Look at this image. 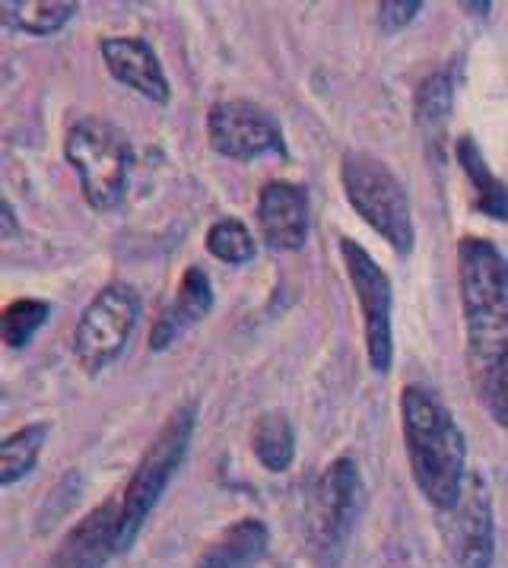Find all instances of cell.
Here are the masks:
<instances>
[{"label":"cell","instance_id":"cell-1","mask_svg":"<svg viewBox=\"0 0 508 568\" xmlns=\"http://www.w3.org/2000/svg\"><path fill=\"white\" fill-rule=\"evenodd\" d=\"M458 296L474 397L508 433V257L496 242L480 235L458 242Z\"/></svg>","mask_w":508,"mask_h":568},{"label":"cell","instance_id":"cell-2","mask_svg":"<svg viewBox=\"0 0 508 568\" xmlns=\"http://www.w3.org/2000/svg\"><path fill=\"white\" fill-rule=\"evenodd\" d=\"M400 433L419 496L436 508L451 511L467 483V438L458 419L436 390L407 385L400 390Z\"/></svg>","mask_w":508,"mask_h":568},{"label":"cell","instance_id":"cell-3","mask_svg":"<svg viewBox=\"0 0 508 568\" xmlns=\"http://www.w3.org/2000/svg\"><path fill=\"white\" fill-rule=\"evenodd\" d=\"M194 426H197V400H185L182 407L169 413L156 438L140 455L138 467L118 499V552H128L134 546L143 521L150 518L162 493L169 489L175 470L185 460L187 445L194 438Z\"/></svg>","mask_w":508,"mask_h":568},{"label":"cell","instance_id":"cell-4","mask_svg":"<svg viewBox=\"0 0 508 568\" xmlns=\"http://www.w3.org/2000/svg\"><path fill=\"white\" fill-rule=\"evenodd\" d=\"M64 160L80 179L87 204L105 213L115 210L131 184L134 172V143L105 118H80L64 134Z\"/></svg>","mask_w":508,"mask_h":568},{"label":"cell","instance_id":"cell-5","mask_svg":"<svg viewBox=\"0 0 508 568\" xmlns=\"http://www.w3.org/2000/svg\"><path fill=\"white\" fill-rule=\"evenodd\" d=\"M341 184L359 220L375 229L394 254H410L416 245L410 197L394 169L369 150H347L341 156Z\"/></svg>","mask_w":508,"mask_h":568},{"label":"cell","instance_id":"cell-6","mask_svg":"<svg viewBox=\"0 0 508 568\" xmlns=\"http://www.w3.org/2000/svg\"><path fill=\"white\" fill-rule=\"evenodd\" d=\"M140 308H143L140 293L121 280L105 283L90 298V305L83 308L73 331V359L83 375L95 378L128 349V343L138 331Z\"/></svg>","mask_w":508,"mask_h":568},{"label":"cell","instance_id":"cell-7","mask_svg":"<svg viewBox=\"0 0 508 568\" xmlns=\"http://www.w3.org/2000/svg\"><path fill=\"white\" fill-rule=\"evenodd\" d=\"M366 508L359 464L349 455L334 457L322 470L308 505V540L322 559H337Z\"/></svg>","mask_w":508,"mask_h":568},{"label":"cell","instance_id":"cell-8","mask_svg":"<svg viewBox=\"0 0 508 568\" xmlns=\"http://www.w3.org/2000/svg\"><path fill=\"white\" fill-rule=\"evenodd\" d=\"M341 257L347 267V280L353 286V296L359 298L363 312V334H366V356L375 375H388L394 365V331L392 308L394 293L388 273L372 257L369 251L349 235H341Z\"/></svg>","mask_w":508,"mask_h":568},{"label":"cell","instance_id":"cell-9","mask_svg":"<svg viewBox=\"0 0 508 568\" xmlns=\"http://www.w3.org/2000/svg\"><path fill=\"white\" fill-rule=\"evenodd\" d=\"M445 549L461 568H489L496 559V515L492 489L484 470H470L458 505L439 515Z\"/></svg>","mask_w":508,"mask_h":568},{"label":"cell","instance_id":"cell-10","mask_svg":"<svg viewBox=\"0 0 508 568\" xmlns=\"http://www.w3.org/2000/svg\"><path fill=\"white\" fill-rule=\"evenodd\" d=\"M207 140L213 153L235 162L286 153V140H283L277 118L248 99L213 102L207 112Z\"/></svg>","mask_w":508,"mask_h":568},{"label":"cell","instance_id":"cell-11","mask_svg":"<svg viewBox=\"0 0 508 568\" xmlns=\"http://www.w3.org/2000/svg\"><path fill=\"white\" fill-rule=\"evenodd\" d=\"M312 206L299 182L274 179L257 194V229L271 251H299L308 239Z\"/></svg>","mask_w":508,"mask_h":568},{"label":"cell","instance_id":"cell-12","mask_svg":"<svg viewBox=\"0 0 508 568\" xmlns=\"http://www.w3.org/2000/svg\"><path fill=\"white\" fill-rule=\"evenodd\" d=\"M99 54H102L105 68L121 87L134 90L143 99L156 102V105H169L172 87L165 80L160 54L153 51V45L146 39H140V36H109V39L99 42Z\"/></svg>","mask_w":508,"mask_h":568},{"label":"cell","instance_id":"cell-13","mask_svg":"<svg viewBox=\"0 0 508 568\" xmlns=\"http://www.w3.org/2000/svg\"><path fill=\"white\" fill-rule=\"evenodd\" d=\"M115 552L118 499H109L70 527L51 556V568H105Z\"/></svg>","mask_w":508,"mask_h":568},{"label":"cell","instance_id":"cell-14","mask_svg":"<svg viewBox=\"0 0 508 568\" xmlns=\"http://www.w3.org/2000/svg\"><path fill=\"white\" fill-rule=\"evenodd\" d=\"M213 308V283L204 267H187L182 273V283L175 290V296L162 305V312L150 327V349L165 353L172 343L179 341L185 331L207 318Z\"/></svg>","mask_w":508,"mask_h":568},{"label":"cell","instance_id":"cell-15","mask_svg":"<svg viewBox=\"0 0 508 568\" xmlns=\"http://www.w3.org/2000/svg\"><path fill=\"white\" fill-rule=\"evenodd\" d=\"M267 544V524L261 518H238L201 552L197 568H252L264 559Z\"/></svg>","mask_w":508,"mask_h":568},{"label":"cell","instance_id":"cell-16","mask_svg":"<svg viewBox=\"0 0 508 568\" xmlns=\"http://www.w3.org/2000/svg\"><path fill=\"white\" fill-rule=\"evenodd\" d=\"M455 160L461 165V172L467 175V182L477 194V210L496 220V223H508V182H502L489 162H486L480 143L470 134H464L455 140Z\"/></svg>","mask_w":508,"mask_h":568},{"label":"cell","instance_id":"cell-17","mask_svg":"<svg viewBox=\"0 0 508 568\" xmlns=\"http://www.w3.org/2000/svg\"><path fill=\"white\" fill-rule=\"evenodd\" d=\"M252 455L271 474L289 470V464L296 460V429L283 409H267L254 419Z\"/></svg>","mask_w":508,"mask_h":568},{"label":"cell","instance_id":"cell-18","mask_svg":"<svg viewBox=\"0 0 508 568\" xmlns=\"http://www.w3.org/2000/svg\"><path fill=\"white\" fill-rule=\"evenodd\" d=\"M3 13V23L20 29V32H29V36H54L61 32L64 26L77 17V3H68V0H7L0 7Z\"/></svg>","mask_w":508,"mask_h":568},{"label":"cell","instance_id":"cell-19","mask_svg":"<svg viewBox=\"0 0 508 568\" xmlns=\"http://www.w3.org/2000/svg\"><path fill=\"white\" fill-rule=\"evenodd\" d=\"M48 433H51L48 423H29V426H20L17 433L3 435V442H0V483L3 486H13L35 470Z\"/></svg>","mask_w":508,"mask_h":568},{"label":"cell","instance_id":"cell-20","mask_svg":"<svg viewBox=\"0 0 508 568\" xmlns=\"http://www.w3.org/2000/svg\"><path fill=\"white\" fill-rule=\"evenodd\" d=\"M451 109H455V80H451V70H433L419 83V90H416V124L429 136H439L445 131V124H448V118H451Z\"/></svg>","mask_w":508,"mask_h":568},{"label":"cell","instance_id":"cell-21","mask_svg":"<svg viewBox=\"0 0 508 568\" xmlns=\"http://www.w3.org/2000/svg\"><path fill=\"white\" fill-rule=\"evenodd\" d=\"M204 245H207V251L216 261L232 264V267L248 264V261H254V254H257V242H254L252 229H248V223H242L238 216H223V220H216V223L207 229Z\"/></svg>","mask_w":508,"mask_h":568},{"label":"cell","instance_id":"cell-22","mask_svg":"<svg viewBox=\"0 0 508 568\" xmlns=\"http://www.w3.org/2000/svg\"><path fill=\"white\" fill-rule=\"evenodd\" d=\"M51 318V305L45 298L26 296V298H13L3 315H0V334H3V343L10 349H26L32 337L42 331V324Z\"/></svg>","mask_w":508,"mask_h":568},{"label":"cell","instance_id":"cell-23","mask_svg":"<svg viewBox=\"0 0 508 568\" xmlns=\"http://www.w3.org/2000/svg\"><path fill=\"white\" fill-rule=\"evenodd\" d=\"M419 10H423V0H385V3H378V26L385 32H397V29L414 23Z\"/></svg>","mask_w":508,"mask_h":568},{"label":"cell","instance_id":"cell-24","mask_svg":"<svg viewBox=\"0 0 508 568\" xmlns=\"http://www.w3.org/2000/svg\"><path fill=\"white\" fill-rule=\"evenodd\" d=\"M0 213H3V239H10V235H13V229H17V216H13V206H10V201H3V204H0Z\"/></svg>","mask_w":508,"mask_h":568},{"label":"cell","instance_id":"cell-25","mask_svg":"<svg viewBox=\"0 0 508 568\" xmlns=\"http://www.w3.org/2000/svg\"><path fill=\"white\" fill-rule=\"evenodd\" d=\"M464 13H474V17H489L492 3H461Z\"/></svg>","mask_w":508,"mask_h":568}]
</instances>
